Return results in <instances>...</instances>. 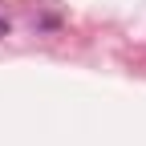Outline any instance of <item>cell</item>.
Instances as JSON below:
<instances>
[{"mask_svg": "<svg viewBox=\"0 0 146 146\" xmlns=\"http://www.w3.org/2000/svg\"><path fill=\"white\" fill-rule=\"evenodd\" d=\"M4 33H8V21H0V36H4Z\"/></svg>", "mask_w": 146, "mask_h": 146, "instance_id": "cell-1", "label": "cell"}]
</instances>
